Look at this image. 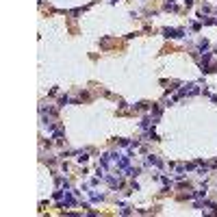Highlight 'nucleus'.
<instances>
[{"label": "nucleus", "instance_id": "20e7f679", "mask_svg": "<svg viewBox=\"0 0 217 217\" xmlns=\"http://www.w3.org/2000/svg\"><path fill=\"white\" fill-rule=\"evenodd\" d=\"M89 198H91L93 202H102V200H104L102 193H96V191H89Z\"/></svg>", "mask_w": 217, "mask_h": 217}, {"label": "nucleus", "instance_id": "f257e3e1", "mask_svg": "<svg viewBox=\"0 0 217 217\" xmlns=\"http://www.w3.org/2000/svg\"><path fill=\"white\" fill-rule=\"evenodd\" d=\"M202 91L196 83H189V85H182L180 89H178V93H176V98H185V96H198V93Z\"/></svg>", "mask_w": 217, "mask_h": 217}, {"label": "nucleus", "instance_id": "6e6552de", "mask_svg": "<svg viewBox=\"0 0 217 217\" xmlns=\"http://www.w3.org/2000/svg\"><path fill=\"white\" fill-rule=\"evenodd\" d=\"M198 48H200V50H206V48H208V41H206V39H200V41H198Z\"/></svg>", "mask_w": 217, "mask_h": 217}, {"label": "nucleus", "instance_id": "ddd939ff", "mask_svg": "<svg viewBox=\"0 0 217 217\" xmlns=\"http://www.w3.org/2000/svg\"><path fill=\"white\" fill-rule=\"evenodd\" d=\"M215 54H217V52H215Z\"/></svg>", "mask_w": 217, "mask_h": 217}, {"label": "nucleus", "instance_id": "f8f14e48", "mask_svg": "<svg viewBox=\"0 0 217 217\" xmlns=\"http://www.w3.org/2000/svg\"><path fill=\"white\" fill-rule=\"evenodd\" d=\"M109 2H117V0H109Z\"/></svg>", "mask_w": 217, "mask_h": 217}, {"label": "nucleus", "instance_id": "f03ea898", "mask_svg": "<svg viewBox=\"0 0 217 217\" xmlns=\"http://www.w3.org/2000/svg\"><path fill=\"white\" fill-rule=\"evenodd\" d=\"M163 35L167 37V39H180V37L185 35V31L182 28H163Z\"/></svg>", "mask_w": 217, "mask_h": 217}, {"label": "nucleus", "instance_id": "9d476101", "mask_svg": "<svg viewBox=\"0 0 217 217\" xmlns=\"http://www.w3.org/2000/svg\"><path fill=\"white\" fill-rule=\"evenodd\" d=\"M200 26H202L200 22H191V28H193V31H200Z\"/></svg>", "mask_w": 217, "mask_h": 217}, {"label": "nucleus", "instance_id": "7ed1b4c3", "mask_svg": "<svg viewBox=\"0 0 217 217\" xmlns=\"http://www.w3.org/2000/svg\"><path fill=\"white\" fill-rule=\"evenodd\" d=\"M146 165H154V167H163V161H161L157 154H148L146 157Z\"/></svg>", "mask_w": 217, "mask_h": 217}, {"label": "nucleus", "instance_id": "423d86ee", "mask_svg": "<svg viewBox=\"0 0 217 217\" xmlns=\"http://www.w3.org/2000/svg\"><path fill=\"white\" fill-rule=\"evenodd\" d=\"M72 100H70V96H61L59 98V107H65V104H70Z\"/></svg>", "mask_w": 217, "mask_h": 217}, {"label": "nucleus", "instance_id": "39448f33", "mask_svg": "<svg viewBox=\"0 0 217 217\" xmlns=\"http://www.w3.org/2000/svg\"><path fill=\"white\" fill-rule=\"evenodd\" d=\"M165 11H174V13H176V11H178V4H176V2H165Z\"/></svg>", "mask_w": 217, "mask_h": 217}, {"label": "nucleus", "instance_id": "9b49d317", "mask_svg": "<svg viewBox=\"0 0 217 217\" xmlns=\"http://www.w3.org/2000/svg\"><path fill=\"white\" fill-rule=\"evenodd\" d=\"M211 98H213V102H217V96H211Z\"/></svg>", "mask_w": 217, "mask_h": 217}, {"label": "nucleus", "instance_id": "1a4fd4ad", "mask_svg": "<svg viewBox=\"0 0 217 217\" xmlns=\"http://www.w3.org/2000/svg\"><path fill=\"white\" fill-rule=\"evenodd\" d=\"M122 215H130L132 211H130V206H126V204H122V211H120Z\"/></svg>", "mask_w": 217, "mask_h": 217}, {"label": "nucleus", "instance_id": "0eeeda50", "mask_svg": "<svg viewBox=\"0 0 217 217\" xmlns=\"http://www.w3.org/2000/svg\"><path fill=\"white\" fill-rule=\"evenodd\" d=\"M76 159H78V163H87V152H78V154H76Z\"/></svg>", "mask_w": 217, "mask_h": 217}]
</instances>
